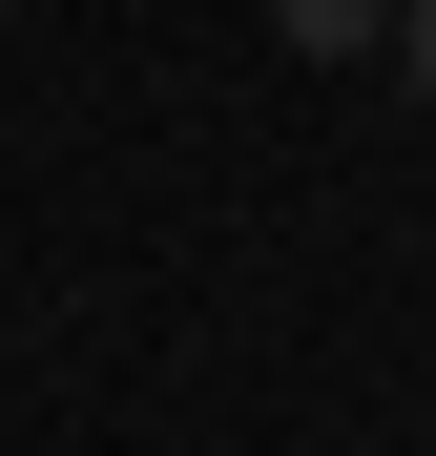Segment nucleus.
Wrapping results in <instances>:
<instances>
[{
    "label": "nucleus",
    "instance_id": "1",
    "mask_svg": "<svg viewBox=\"0 0 436 456\" xmlns=\"http://www.w3.org/2000/svg\"><path fill=\"white\" fill-rule=\"evenodd\" d=\"M270 21L312 42V62H353V42H395V0H270Z\"/></svg>",
    "mask_w": 436,
    "mask_h": 456
},
{
    "label": "nucleus",
    "instance_id": "2",
    "mask_svg": "<svg viewBox=\"0 0 436 456\" xmlns=\"http://www.w3.org/2000/svg\"><path fill=\"white\" fill-rule=\"evenodd\" d=\"M395 84H415V104H436V0H395Z\"/></svg>",
    "mask_w": 436,
    "mask_h": 456
}]
</instances>
